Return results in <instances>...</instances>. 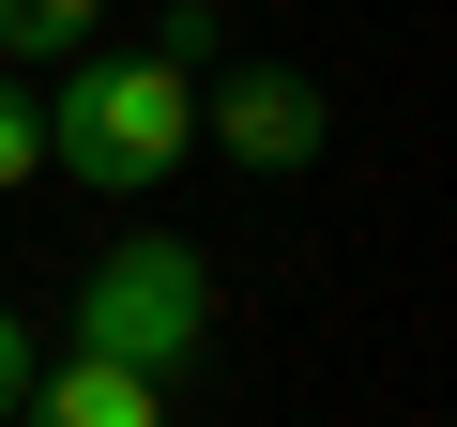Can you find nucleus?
<instances>
[{"label":"nucleus","instance_id":"obj_1","mask_svg":"<svg viewBox=\"0 0 457 427\" xmlns=\"http://www.w3.org/2000/svg\"><path fill=\"white\" fill-rule=\"evenodd\" d=\"M183 153H198V77H183V62H153V46L107 62V46H77V62L46 77V168H62V183H107V198H122V183H168Z\"/></svg>","mask_w":457,"mask_h":427},{"label":"nucleus","instance_id":"obj_2","mask_svg":"<svg viewBox=\"0 0 457 427\" xmlns=\"http://www.w3.org/2000/svg\"><path fill=\"white\" fill-rule=\"evenodd\" d=\"M62 351H92V366H137V381H183V366L213 351V260H198L183 230H122V245L77 275V321H62Z\"/></svg>","mask_w":457,"mask_h":427},{"label":"nucleus","instance_id":"obj_3","mask_svg":"<svg viewBox=\"0 0 457 427\" xmlns=\"http://www.w3.org/2000/svg\"><path fill=\"white\" fill-rule=\"evenodd\" d=\"M198 138L245 168V183H305V168L336 153V92H320L305 62H228V77L198 92Z\"/></svg>","mask_w":457,"mask_h":427},{"label":"nucleus","instance_id":"obj_4","mask_svg":"<svg viewBox=\"0 0 457 427\" xmlns=\"http://www.w3.org/2000/svg\"><path fill=\"white\" fill-rule=\"evenodd\" d=\"M16 427H168V381H137V366H92V351H62L46 381H31V412Z\"/></svg>","mask_w":457,"mask_h":427},{"label":"nucleus","instance_id":"obj_5","mask_svg":"<svg viewBox=\"0 0 457 427\" xmlns=\"http://www.w3.org/2000/svg\"><path fill=\"white\" fill-rule=\"evenodd\" d=\"M92 16L107 0H0V77H62L92 46Z\"/></svg>","mask_w":457,"mask_h":427},{"label":"nucleus","instance_id":"obj_6","mask_svg":"<svg viewBox=\"0 0 457 427\" xmlns=\"http://www.w3.org/2000/svg\"><path fill=\"white\" fill-rule=\"evenodd\" d=\"M0 183H46V92L0 77Z\"/></svg>","mask_w":457,"mask_h":427},{"label":"nucleus","instance_id":"obj_7","mask_svg":"<svg viewBox=\"0 0 457 427\" xmlns=\"http://www.w3.org/2000/svg\"><path fill=\"white\" fill-rule=\"evenodd\" d=\"M31 381H46V351H31V321H16V306H0V427L31 412Z\"/></svg>","mask_w":457,"mask_h":427},{"label":"nucleus","instance_id":"obj_8","mask_svg":"<svg viewBox=\"0 0 457 427\" xmlns=\"http://www.w3.org/2000/svg\"><path fill=\"white\" fill-rule=\"evenodd\" d=\"M213 31H228L213 0H168V31H153V62H183V77H198V62H213Z\"/></svg>","mask_w":457,"mask_h":427}]
</instances>
